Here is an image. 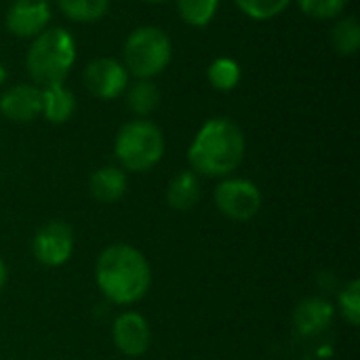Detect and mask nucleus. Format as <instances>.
<instances>
[{"label": "nucleus", "instance_id": "f257e3e1", "mask_svg": "<svg viewBox=\"0 0 360 360\" xmlns=\"http://www.w3.org/2000/svg\"><path fill=\"white\" fill-rule=\"evenodd\" d=\"M95 281L108 302L131 306L143 300L150 291L152 268L139 249L127 243H114L99 253Z\"/></svg>", "mask_w": 360, "mask_h": 360}, {"label": "nucleus", "instance_id": "f03ea898", "mask_svg": "<svg viewBox=\"0 0 360 360\" xmlns=\"http://www.w3.org/2000/svg\"><path fill=\"white\" fill-rule=\"evenodd\" d=\"M247 139L238 122L226 116L207 120L188 148L190 171L205 177L224 179L245 160Z\"/></svg>", "mask_w": 360, "mask_h": 360}, {"label": "nucleus", "instance_id": "7ed1b4c3", "mask_svg": "<svg viewBox=\"0 0 360 360\" xmlns=\"http://www.w3.org/2000/svg\"><path fill=\"white\" fill-rule=\"evenodd\" d=\"M76 61V40L59 25L46 27L36 38L25 53V70L38 89L63 84Z\"/></svg>", "mask_w": 360, "mask_h": 360}, {"label": "nucleus", "instance_id": "20e7f679", "mask_svg": "<svg viewBox=\"0 0 360 360\" xmlns=\"http://www.w3.org/2000/svg\"><path fill=\"white\" fill-rule=\"evenodd\" d=\"M114 154L120 169L146 173L165 156V135L158 124L146 118L124 122L114 139Z\"/></svg>", "mask_w": 360, "mask_h": 360}, {"label": "nucleus", "instance_id": "39448f33", "mask_svg": "<svg viewBox=\"0 0 360 360\" xmlns=\"http://www.w3.org/2000/svg\"><path fill=\"white\" fill-rule=\"evenodd\" d=\"M173 57L169 34L156 25L135 27L122 46V65L137 80H152L167 70Z\"/></svg>", "mask_w": 360, "mask_h": 360}, {"label": "nucleus", "instance_id": "423d86ee", "mask_svg": "<svg viewBox=\"0 0 360 360\" xmlns=\"http://www.w3.org/2000/svg\"><path fill=\"white\" fill-rule=\"evenodd\" d=\"M213 198L217 211L232 221L253 219L264 202L259 188L251 179H243V177H224L217 184Z\"/></svg>", "mask_w": 360, "mask_h": 360}, {"label": "nucleus", "instance_id": "0eeeda50", "mask_svg": "<svg viewBox=\"0 0 360 360\" xmlns=\"http://www.w3.org/2000/svg\"><path fill=\"white\" fill-rule=\"evenodd\" d=\"M82 82L93 97L101 101H112L127 91L129 72L122 61L114 57H95L86 63L82 72Z\"/></svg>", "mask_w": 360, "mask_h": 360}, {"label": "nucleus", "instance_id": "6e6552de", "mask_svg": "<svg viewBox=\"0 0 360 360\" xmlns=\"http://www.w3.org/2000/svg\"><path fill=\"white\" fill-rule=\"evenodd\" d=\"M32 253L38 264L46 268H59L70 262L74 253V232L72 228L61 221L53 219L44 224L32 240Z\"/></svg>", "mask_w": 360, "mask_h": 360}, {"label": "nucleus", "instance_id": "1a4fd4ad", "mask_svg": "<svg viewBox=\"0 0 360 360\" xmlns=\"http://www.w3.org/2000/svg\"><path fill=\"white\" fill-rule=\"evenodd\" d=\"M51 15L49 0H13L6 8L4 25L15 38L32 40L49 27Z\"/></svg>", "mask_w": 360, "mask_h": 360}, {"label": "nucleus", "instance_id": "9d476101", "mask_svg": "<svg viewBox=\"0 0 360 360\" xmlns=\"http://www.w3.org/2000/svg\"><path fill=\"white\" fill-rule=\"evenodd\" d=\"M112 338L116 348L131 359H137L148 352L152 342L150 323L139 312H122L112 325Z\"/></svg>", "mask_w": 360, "mask_h": 360}, {"label": "nucleus", "instance_id": "9b49d317", "mask_svg": "<svg viewBox=\"0 0 360 360\" xmlns=\"http://www.w3.org/2000/svg\"><path fill=\"white\" fill-rule=\"evenodd\" d=\"M42 91L36 84H15L0 95V114L11 122H32L40 116Z\"/></svg>", "mask_w": 360, "mask_h": 360}, {"label": "nucleus", "instance_id": "f8f14e48", "mask_svg": "<svg viewBox=\"0 0 360 360\" xmlns=\"http://www.w3.org/2000/svg\"><path fill=\"white\" fill-rule=\"evenodd\" d=\"M335 319V308L323 297H306L293 312V327L306 338L325 333Z\"/></svg>", "mask_w": 360, "mask_h": 360}, {"label": "nucleus", "instance_id": "ddd939ff", "mask_svg": "<svg viewBox=\"0 0 360 360\" xmlns=\"http://www.w3.org/2000/svg\"><path fill=\"white\" fill-rule=\"evenodd\" d=\"M129 188V179H127V171L114 165H105L101 169H97L91 179H89V192L97 202L110 205V202H118Z\"/></svg>", "mask_w": 360, "mask_h": 360}, {"label": "nucleus", "instance_id": "4468645a", "mask_svg": "<svg viewBox=\"0 0 360 360\" xmlns=\"http://www.w3.org/2000/svg\"><path fill=\"white\" fill-rule=\"evenodd\" d=\"M202 196V186L200 177L194 171H181L177 173L167 188V205L173 211L186 213L192 211Z\"/></svg>", "mask_w": 360, "mask_h": 360}, {"label": "nucleus", "instance_id": "2eb2a0df", "mask_svg": "<svg viewBox=\"0 0 360 360\" xmlns=\"http://www.w3.org/2000/svg\"><path fill=\"white\" fill-rule=\"evenodd\" d=\"M40 91H42L40 116H44V120H49L51 124H63L74 116L76 97L70 89H65L63 84H57V86L40 89Z\"/></svg>", "mask_w": 360, "mask_h": 360}, {"label": "nucleus", "instance_id": "dca6fc26", "mask_svg": "<svg viewBox=\"0 0 360 360\" xmlns=\"http://www.w3.org/2000/svg\"><path fill=\"white\" fill-rule=\"evenodd\" d=\"M124 93L129 110L139 118L150 116L160 105V89L152 80H135L131 86H127Z\"/></svg>", "mask_w": 360, "mask_h": 360}, {"label": "nucleus", "instance_id": "f3484780", "mask_svg": "<svg viewBox=\"0 0 360 360\" xmlns=\"http://www.w3.org/2000/svg\"><path fill=\"white\" fill-rule=\"evenodd\" d=\"M57 8L74 23H95L110 11V0H57Z\"/></svg>", "mask_w": 360, "mask_h": 360}, {"label": "nucleus", "instance_id": "a211bd4d", "mask_svg": "<svg viewBox=\"0 0 360 360\" xmlns=\"http://www.w3.org/2000/svg\"><path fill=\"white\" fill-rule=\"evenodd\" d=\"M219 2L221 0H175V6L184 23L190 27H205L215 19Z\"/></svg>", "mask_w": 360, "mask_h": 360}, {"label": "nucleus", "instance_id": "6ab92c4d", "mask_svg": "<svg viewBox=\"0 0 360 360\" xmlns=\"http://www.w3.org/2000/svg\"><path fill=\"white\" fill-rule=\"evenodd\" d=\"M331 44L344 57H350V55H356L359 53L360 25L359 19L354 15H348V17H340L338 19V23L331 30Z\"/></svg>", "mask_w": 360, "mask_h": 360}, {"label": "nucleus", "instance_id": "aec40b11", "mask_svg": "<svg viewBox=\"0 0 360 360\" xmlns=\"http://www.w3.org/2000/svg\"><path fill=\"white\" fill-rule=\"evenodd\" d=\"M240 65L236 59L232 57H217L211 61L209 70H207V78H209V84L221 93H228V91H234L240 82Z\"/></svg>", "mask_w": 360, "mask_h": 360}, {"label": "nucleus", "instance_id": "412c9836", "mask_svg": "<svg viewBox=\"0 0 360 360\" xmlns=\"http://www.w3.org/2000/svg\"><path fill=\"white\" fill-rule=\"evenodd\" d=\"M236 6L253 21H270L278 15H283L291 0H234Z\"/></svg>", "mask_w": 360, "mask_h": 360}, {"label": "nucleus", "instance_id": "4be33fe9", "mask_svg": "<svg viewBox=\"0 0 360 360\" xmlns=\"http://www.w3.org/2000/svg\"><path fill=\"white\" fill-rule=\"evenodd\" d=\"M300 11L312 19L327 21V19H338L348 6V0H295Z\"/></svg>", "mask_w": 360, "mask_h": 360}, {"label": "nucleus", "instance_id": "5701e85b", "mask_svg": "<svg viewBox=\"0 0 360 360\" xmlns=\"http://www.w3.org/2000/svg\"><path fill=\"white\" fill-rule=\"evenodd\" d=\"M338 308H340V314L344 316V321L350 325V327H359L360 323V283L354 278L350 281L342 293L338 295Z\"/></svg>", "mask_w": 360, "mask_h": 360}, {"label": "nucleus", "instance_id": "b1692460", "mask_svg": "<svg viewBox=\"0 0 360 360\" xmlns=\"http://www.w3.org/2000/svg\"><path fill=\"white\" fill-rule=\"evenodd\" d=\"M6 281H8V270H6V264H4L2 257H0V293H2V289L6 287Z\"/></svg>", "mask_w": 360, "mask_h": 360}, {"label": "nucleus", "instance_id": "393cba45", "mask_svg": "<svg viewBox=\"0 0 360 360\" xmlns=\"http://www.w3.org/2000/svg\"><path fill=\"white\" fill-rule=\"evenodd\" d=\"M6 78H8V72H6V68L0 63V84H4V82H6Z\"/></svg>", "mask_w": 360, "mask_h": 360}, {"label": "nucleus", "instance_id": "a878e982", "mask_svg": "<svg viewBox=\"0 0 360 360\" xmlns=\"http://www.w3.org/2000/svg\"><path fill=\"white\" fill-rule=\"evenodd\" d=\"M143 2H150V4H160V2H167V0H143Z\"/></svg>", "mask_w": 360, "mask_h": 360}]
</instances>
